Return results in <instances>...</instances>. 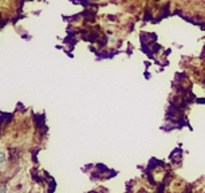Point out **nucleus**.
<instances>
[]
</instances>
